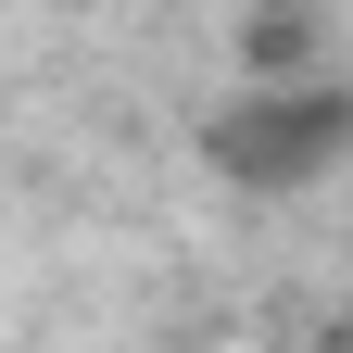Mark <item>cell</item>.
Returning <instances> with one entry per match:
<instances>
[{"label":"cell","mask_w":353,"mask_h":353,"mask_svg":"<svg viewBox=\"0 0 353 353\" xmlns=\"http://www.w3.org/2000/svg\"><path fill=\"white\" fill-rule=\"evenodd\" d=\"M341 328H353V303H341Z\"/></svg>","instance_id":"7a4b0ae2"},{"label":"cell","mask_w":353,"mask_h":353,"mask_svg":"<svg viewBox=\"0 0 353 353\" xmlns=\"http://www.w3.org/2000/svg\"><path fill=\"white\" fill-rule=\"evenodd\" d=\"M202 164L228 176V190H328V176L353 164V88L316 76V63L252 76L240 101L202 126Z\"/></svg>","instance_id":"6da1fadb"}]
</instances>
